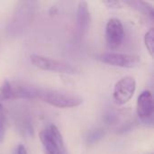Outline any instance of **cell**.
Instances as JSON below:
<instances>
[{
	"label": "cell",
	"mask_w": 154,
	"mask_h": 154,
	"mask_svg": "<svg viewBox=\"0 0 154 154\" xmlns=\"http://www.w3.org/2000/svg\"><path fill=\"white\" fill-rule=\"evenodd\" d=\"M6 129V120L3 115H0V143L4 140L5 134Z\"/></svg>",
	"instance_id": "14"
},
{
	"label": "cell",
	"mask_w": 154,
	"mask_h": 154,
	"mask_svg": "<svg viewBox=\"0 0 154 154\" xmlns=\"http://www.w3.org/2000/svg\"><path fill=\"white\" fill-rule=\"evenodd\" d=\"M153 37H154V31L153 29H150L145 36H144V43L147 48V51L151 54V56H153Z\"/></svg>",
	"instance_id": "13"
},
{
	"label": "cell",
	"mask_w": 154,
	"mask_h": 154,
	"mask_svg": "<svg viewBox=\"0 0 154 154\" xmlns=\"http://www.w3.org/2000/svg\"><path fill=\"white\" fill-rule=\"evenodd\" d=\"M3 110H4V107H3L2 104L0 103V115H2V113H3Z\"/></svg>",
	"instance_id": "18"
},
{
	"label": "cell",
	"mask_w": 154,
	"mask_h": 154,
	"mask_svg": "<svg viewBox=\"0 0 154 154\" xmlns=\"http://www.w3.org/2000/svg\"><path fill=\"white\" fill-rule=\"evenodd\" d=\"M16 154H28V153H27L26 148H25L23 144H20V145L17 147Z\"/></svg>",
	"instance_id": "17"
},
{
	"label": "cell",
	"mask_w": 154,
	"mask_h": 154,
	"mask_svg": "<svg viewBox=\"0 0 154 154\" xmlns=\"http://www.w3.org/2000/svg\"><path fill=\"white\" fill-rule=\"evenodd\" d=\"M125 39V29L122 22L117 18L108 20L106 26V41L109 49L119 48Z\"/></svg>",
	"instance_id": "8"
},
{
	"label": "cell",
	"mask_w": 154,
	"mask_h": 154,
	"mask_svg": "<svg viewBox=\"0 0 154 154\" xmlns=\"http://www.w3.org/2000/svg\"><path fill=\"white\" fill-rule=\"evenodd\" d=\"M137 115L142 120H148L153 114V98L149 90L143 91L137 99Z\"/></svg>",
	"instance_id": "9"
},
{
	"label": "cell",
	"mask_w": 154,
	"mask_h": 154,
	"mask_svg": "<svg viewBox=\"0 0 154 154\" xmlns=\"http://www.w3.org/2000/svg\"><path fill=\"white\" fill-rule=\"evenodd\" d=\"M127 5L132 6V8L148 15L152 20H153L154 13H153V6L147 2L144 1H126L125 2Z\"/></svg>",
	"instance_id": "11"
},
{
	"label": "cell",
	"mask_w": 154,
	"mask_h": 154,
	"mask_svg": "<svg viewBox=\"0 0 154 154\" xmlns=\"http://www.w3.org/2000/svg\"><path fill=\"white\" fill-rule=\"evenodd\" d=\"M136 89V81L131 76L122 78L116 82L114 88L113 98L116 105L123 106L129 102L134 97Z\"/></svg>",
	"instance_id": "7"
},
{
	"label": "cell",
	"mask_w": 154,
	"mask_h": 154,
	"mask_svg": "<svg viewBox=\"0 0 154 154\" xmlns=\"http://www.w3.org/2000/svg\"><path fill=\"white\" fill-rule=\"evenodd\" d=\"M38 8V3L35 1L19 2L7 23L6 32L8 35L16 36L32 23Z\"/></svg>",
	"instance_id": "1"
},
{
	"label": "cell",
	"mask_w": 154,
	"mask_h": 154,
	"mask_svg": "<svg viewBox=\"0 0 154 154\" xmlns=\"http://www.w3.org/2000/svg\"><path fill=\"white\" fill-rule=\"evenodd\" d=\"M118 119V116L117 115H116L115 113L113 112H109L105 116V120L107 124H115Z\"/></svg>",
	"instance_id": "15"
},
{
	"label": "cell",
	"mask_w": 154,
	"mask_h": 154,
	"mask_svg": "<svg viewBox=\"0 0 154 154\" xmlns=\"http://www.w3.org/2000/svg\"><path fill=\"white\" fill-rule=\"evenodd\" d=\"M40 140L45 154H66L64 141L58 127L54 125L40 133Z\"/></svg>",
	"instance_id": "4"
},
{
	"label": "cell",
	"mask_w": 154,
	"mask_h": 154,
	"mask_svg": "<svg viewBox=\"0 0 154 154\" xmlns=\"http://www.w3.org/2000/svg\"><path fill=\"white\" fill-rule=\"evenodd\" d=\"M90 22V14L88 5L85 1H81L78 5L77 12V33L79 38L85 36L88 32Z\"/></svg>",
	"instance_id": "10"
},
{
	"label": "cell",
	"mask_w": 154,
	"mask_h": 154,
	"mask_svg": "<svg viewBox=\"0 0 154 154\" xmlns=\"http://www.w3.org/2000/svg\"><path fill=\"white\" fill-rule=\"evenodd\" d=\"M104 5H106L108 8H119L121 7V2L119 1H104Z\"/></svg>",
	"instance_id": "16"
},
{
	"label": "cell",
	"mask_w": 154,
	"mask_h": 154,
	"mask_svg": "<svg viewBox=\"0 0 154 154\" xmlns=\"http://www.w3.org/2000/svg\"><path fill=\"white\" fill-rule=\"evenodd\" d=\"M37 98H40L43 102L59 108L75 107L83 103V98L79 96L48 88H39Z\"/></svg>",
	"instance_id": "2"
},
{
	"label": "cell",
	"mask_w": 154,
	"mask_h": 154,
	"mask_svg": "<svg viewBox=\"0 0 154 154\" xmlns=\"http://www.w3.org/2000/svg\"><path fill=\"white\" fill-rule=\"evenodd\" d=\"M105 136V132L102 129H95L88 133L87 136V143L88 144H95L102 140Z\"/></svg>",
	"instance_id": "12"
},
{
	"label": "cell",
	"mask_w": 154,
	"mask_h": 154,
	"mask_svg": "<svg viewBox=\"0 0 154 154\" xmlns=\"http://www.w3.org/2000/svg\"><path fill=\"white\" fill-rule=\"evenodd\" d=\"M97 59L105 64L125 69H134L141 63V59L138 55L126 53H103L98 55Z\"/></svg>",
	"instance_id": "6"
},
{
	"label": "cell",
	"mask_w": 154,
	"mask_h": 154,
	"mask_svg": "<svg viewBox=\"0 0 154 154\" xmlns=\"http://www.w3.org/2000/svg\"><path fill=\"white\" fill-rule=\"evenodd\" d=\"M39 88L20 84H12L5 80L0 88V94L4 99H33L37 98Z\"/></svg>",
	"instance_id": "5"
},
{
	"label": "cell",
	"mask_w": 154,
	"mask_h": 154,
	"mask_svg": "<svg viewBox=\"0 0 154 154\" xmlns=\"http://www.w3.org/2000/svg\"><path fill=\"white\" fill-rule=\"evenodd\" d=\"M31 62L32 63L33 66L42 70L69 75H75L80 72V69L78 67L70 63L38 54L31 55Z\"/></svg>",
	"instance_id": "3"
}]
</instances>
